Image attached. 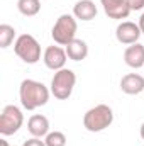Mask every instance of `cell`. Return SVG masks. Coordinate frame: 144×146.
Returning <instances> with one entry per match:
<instances>
[{
  "instance_id": "6da1fadb",
  "label": "cell",
  "mask_w": 144,
  "mask_h": 146,
  "mask_svg": "<svg viewBox=\"0 0 144 146\" xmlns=\"http://www.w3.org/2000/svg\"><path fill=\"white\" fill-rule=\"evenodd\" d=\"M49 95H51V90L44 83L31 80V78L22 80L19 87V99L26 110H36L46 106L49 100Z\"/></svg>"
},
{
  "instance_id": "7a4b0ae2",
  "label": "cell",
  "mask_w": 144,
  "mask_h": 146,
  "mask_svg": "<svg viewBox=\"0 0 144 146\" xmlns=\"http://www.w3.org/2000/svg\"><path fill=\"white\" fill-rule=\"evenodd\" d=\"M114 122V110L107 104H98L88 109L83 115V126L90 133H100Z\"/></svg>"
},
{
  "instance_id": "3957f363",
  "label": "cell",
  "mask_w": 144,
  "mask_h": 146,
  "mask_svg": "<svg viewBox=\"0 0 144 146\" xmlns=\"http://www.w3.org/2000/svg\"><path fill=\"white\" fill-rule=\"evenodd\" d=\"M76 31H78L76 17L73 14H63L54 22L53 31H51V36H53L56 44L68 46L73 39H76Z\"/></svg>"
},
{
  "instance_id": "277c9868",
  "label": "cell",
  "mask_w": 144,
  "mask_h": 146,
  "mask_svg": "<svg viewBox=\"0 0 144 146\" xmlns=\"http://www.w3.org/2000/svg\"><path fill=\"white\" fill-rule=\"evenodd\" d=\"M76 85V75L70 68H63L54 73L51 80V94L58 100H66L73 94V88Z\"/></svg>"
},
{
  "instance_id": "5b68a950",
  "label": "cell",
  "mask_w": 144,
  "mask_h": 146,
  "mask_svg": "<svg viewBox=\"0 0 144 146\" xmlns=\"http://www.w3.org/2000/svg\"><path fill=\"white\" fill-rule=\"evenodd\" d=\"M15 54L27 65H36L41 60V44L31 34H20L14 42Z\"/></svg>"
},
{
  "instance_id": "8992f818",
  "label": "cell",
  "mask_w": 144,
  "mask_h": 146,
  "mask_svg": "<svg viewBox=\"0 0 144 146\" xmlns=\"http://www.w3.org/2000/svg\"><path fill=\"white\" fill-rule=\"evenodd\" d=\"M24 124V114L17 106H5L2 114H0V134L5 136H12L15 134Z\"/></svg>"
},
{
  "instance_id": "52a82bcc",
  "label": "cell",
  "mask_w": 144,
  "mask_h": 146,
  "mask_svg": "<svg viewBox=\"0 0 144 146\" xmlns=\"http://www.w3.org/2000/svg\"><path fill=\"white\" fill-rule=\"evenodd\" d=\"M66 60H68V54H66V49H63L61 46H48L42 53V61L44 65L53 70V72H58V70H63L65 65H66Z\"/></svg>"
},
{
  "instance_id": "ba28073f",
  "label": "cell",
  "mask_w": 144,
  "mask_h": 146,
  "mask_svg": "<svg viewBox=\"0 0 144 146\" xmlns=\"http://www.w3.org/2000/svg\"><path fill=\"white\" fill-rule=\"evenodd\" d=\"M141 27L139 24L136 22H131V21H122L117 29H115V37L120 44H136L141 37Z\"/></svg>"
},
{
  "instance_id": "9c48e42d",
  "label": "cell",
  "mask_w": 144,
  "mask_h": 146,
  "mask_svg": "<svg viewBox=\"0 0 144 146\" xmlns=\"http://www.w3.org/2000/svg\"><path fill=\"white\" fill-rule=\"evenodd\" d=\"M100 3L104 7L105 15L110 19L122 21V19H127L131 14V9L126 0H100Z\"/></svg>"
},
{
  "instance_id": "30bf717a",
  "label": "cell",
  "mask_w": 144,
  "mask_h": 146,
  "mask_svg": "<svg viewBox=\"0 0 144 146\" xmlns=\"http://www.w3.org/2000/svg\"><path fill=\"white\" fill-rule=\"evenodd\" d=\"M120 90L127 95H139L144 92V76L139 73H127L120 80Z\"/></svg>"
},
{
  "instance_id": "8fae6325",
  "label": "cell",
  "mask_w": 144,
  "mask_h": 146,
  "mask_svg": "<svg viewBox=\"0 0 144 146\" xmlns=\"http://www.w3.org/2000/svg\"><path fill=\"white\" fill-rule=\"evenodd\" d=\"M124 61L131 68H144V46L141 42L127 46L124 51Z\"/></svg>"
},
{
  "instance_id": "7c38bea8",
  "label": "cell",
  "mask_w": 144,
  "mask_h": 146,
  "mask_svg": "<svg viewBox=\"0 0 144 146\" xmlns=\"http://www.w3.org/2000/svg\"><path fill=\"white\" fill-rule=\"evenodd\" d=\"M97 14H98L97 5L92 0H78L73 7V15L78 21H83V22H88V21L95 19Z\"/></svg>"
},
{
  "instance_id": "4fadbf2b",
  "label": "cell",
  "mask_w": 144,
  "mask_h": 146,
  "mask_svg": "<svg viewBox=\"0 0 144 146\" xmlns=\"http://www.w3.org/2000/svg\"><path fill=\"white\" fill-rule=\"evenodd\" d=\"M27 129L34 138H46L49 134V121L42 114H34L27 121Z\"/></svg>"
},
{
  "instance_id": "5bb4252c",
  "label": "cell",
  "mask_w": 144,
  "mask_h": 146,
  "mask_svg": "<svg viewBox=\"0 0 144 146\" xmlns=\"http://www.w3.org/2000/svg\"><path fill=\"white\" fill-rule=\"evenodd\" d=\"M68 58L73 61H81L88 56V44L83 39H73L68 46H65Z\"/></svg>"
},
{
  "instance_id": "9a60e30c",
  "label": "cell",
  "mask_w": 144,
  "mask_h": 146,
  "mask_svg": "<svg viewBox=\"0 0 144 146\" xmlns=\"http://www.w3.org/2000/svg\"><path fill=\"white\" fill-rule=\"evenodd\" d=\"M17 9L22 15L26 17H32L37 15L41 10V2L39 0H17Z\"/></svg>"
},
{
  "instance_id": "2e32d148",
  "label": "cell",
  "mask_w": 144,
  "mask_h": 146,
  "mask_svg": "<svg viewBox=\"0 0 144 146\" xmlns=\"http://www.w3.org/2000/svg\"><path fill=\"white\" fill-rule=\"evenodd\" d=\"M15 39V29L9 24H2L0 26V48H9Z\"/></svg>"
},
{
  "instance_id": "e0dca14e",
  "label": "cell",
  "mask_w": 144,
  "mask_h": 146,
  "mask_svg": "<svg viewBox=\"0 0 144 146\" xmlns=\"http://www.w3.org/2000/svg\"><path fill=\"white\" fill-rule=\"evenodd\" d=\"M46 146H66V136L61 131H53L44 138Z\"/></svg>"
},
{
  "instance_id": "ac0fdd59",
  "label": "cell",
  "mask_w": 144,
  "mask_h": 146,
  "mask_svg": "<svg viewBox=\"0 0 144 146\" xmlns=\"http://www.w3.org/2000/svg\"><path fill=\"white\" fill-rule=\"evenodd\" d=\"M126 2H127L131 12L132 10H141V9H144V0H126Z\"/></svg>"
},
{
  "instance_id": "d6986e66",
  "label": "cell",
  "mask_w": 144,
  "mask_h": 146,
  "mask_svg": "<svg viewBox=\"0 0 144 146\" xmlns=\"http://www.w3.org/2000/svg\"><path fill=\"white\" fill-rule=\"evenodd\" d=\"M22 146H46V143H44L41 138H34V136H32L31 139H27Z\"/></svg>"
},
{
  "instance_id": "ffe728a7",
  "label": "cell",
  "mask_w": 144,
  "mask_h": 146,
  "mask_svg": "<svg viewBox=\"0 0 144 146\" xmlns=\"http://www.w3.org/2000/svg\"><path fill=\"white\" fill-rule=\"evenodd\" d=\"M139 27H141V33H143V36H144V12L141 14V17H139Z\"/></svg>"
},
{
  "instance_id": "44dd1931",
  "label": "cell",
  "mask_w": 144,
  "mask_h": 146,
  "mask_svg": "<svg viewBox=\"0 0 144 146\" xmlns=\"http://www.w3.org/2000/svg\"><path fill=\"white\" fill-rule=\"evenodd\" d=\"M0 146H10V145H9V141H7L5 138H2V139H0Z\"/></svg>"
},
{
  "instance_id": "7402d4cb",
  "label": "cell",
  "mask_w": 144,
  "mask_h": 146,
  "mask_svg": "<svg viewBox=\"0 0 144 146\" xmlns=\"http://www.w3.org/2000/svg\"><path fill=\"white\" fill-rule=\"evenodd\" d=\"M139 133H141V138H143V141H144V122L141 124V131Z\"/></svg>"
}]
</instances>
